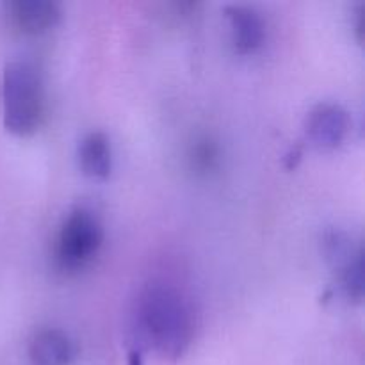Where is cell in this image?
Masks as SVG:
<instances>
[{"label":"cell","mask_w":365,"mask_h":365,"mask_svg":"<svg viewBox=\"0 0 365 365\" xmlns=\"http://www.w3.org/2000/svg\"><path fill=\"white\" fill-rule=\"evenodd\" d=\"M4 125L16 135H29L43 116V84L38 70L25 61L7 63L2 75Z\"/></svg>","instance_id":"2"},{"label":"cell","mask_w":365,"mask_h":365,"mask_svg":"<svg viewBox=\"0 0 365 365\" xmlns=\"http://www.w3.org/2000/svg\"><path fill=\"white\" fill-rule=\"evenodd\" d=\"M103 228L98 216L86 207H75L66 214L53 239V262L61 273L84 269L98 253Z\"/></svg>","instance_id":"3"},{"label":"cell","mask_w":365,"mask_h":365,"mask_svg":"<svg viewBox=\"0 0 365 365\" xmlns=\"http://www.w3.org/2000/svg\"><path fill=\"white\" fill-rule=\"evenodd\" d=\"M228 21H230L232 45L239 53H253L262 46L266 38V27L253 7L232 4L225 7Z\"/></svg>","instance_id":"5"},{"label":"cell","mask_w":365,"mask_h":365,"mask_svg":"<svg viewBox=\"0 0 365 365\" xmlns=\"http://www.w3.org/2000/svg\"><path fill=\"white\" fill-rule=\"evenodd\" d=\"M349 114L339 103H317L305 120L307 138L319 148H335L344 141L349 130Z\"/></svg>","instance_id":"4"},{"label":"cell","mask_w":365,"mask_h":365,"mask_svg":"<svg viewBox=\"0 0 365 365\" xmlns=\"http://www.w3.org/2000/svg\"><path fill=\"white\" fill-rule=\"evenodd\" d=\"M134 330L139 346L177 360L191 344L195 316L182 292L171 285L153 284L143 289L135 302Z\"/></svg>","instance_id":"1"},{"label":"cell","mask_w":365,"mask_h":365,"mask_svg":"<svg viewBox=\"0 0 365 365\" xmlns=\"http://www.w3.org/2000/svg\"><path fill=\"white\" fill-rule=\"evenodd\" d=\"M217 157H220V152H217L216 143L210 141V139L203 138L192 146L191 163L192 168L200 173H207V171L214 170L217 164Z\"/></svg>","instance_id":"9"},{"label":"cell","mask_w":365,"mask_h":365,"mask_svg":"<svg viewBox=\"0 0 365 365\" xmlns=\"http://www.w3.org/2000/svg\"><path fill=\"white\" fill-rule=\"evenodd\" d=\"M75 346L68 334L57 328H43L29 342L31 365H70L73 362Z\"/></svg>","instance_id":"6"},{"label":"cell","mask_w":365,"mask_h":365,"mask_svg":"<svg viewBox=\"0 0 365 365\" xmlns=\"http://www.w3.org/2000/svg\"><path fill=\"white\" fill-rule=\"evenodd\" d=\"M7 7L13 24L25 34H41L61 16L59 6L52 0H14Z\"/></svg>","instance_id":"7"},{"label":"cell","mask_w":365,"mask_h":365,"mask_svg":"<svg viewBox=\"0 0 365 365\" xmlns=\"http://www.w3.org/2000/svg\"><path fill=\"white\" fill-rule=\"evenodd\" d=\"M355 31H356V38L359 41H364L365 36V6L360 4L355 11Z\"/></svg>","instance_id":"10"},{"label":"cell","mask_w":365,"mask_h":365,"mask_svg":"<svg viewBox=\"0 0 365 365\" xmlns=\"http://www.w3.org/2000/svg\"><path fill=\"white\" fill-rule=\"evenodd\" d=\"M78 164L91 178H107L110 173V145L103 132H89L78 145Z\"/></svg>","instance_id":"8"}]
</instances>
